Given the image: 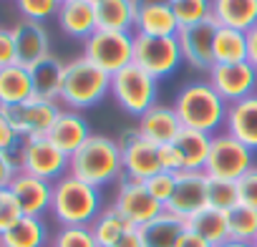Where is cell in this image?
I'll return each mask as SVG.
<instances>
[{
    "mask_svg": "<svg viewBox=\"0 0 257 247\" xmlns=\"http://www.w3.org/2000/svg\"><path fill=\"white\" fill-rule=\"evenodd\" d=\"M207 187H209V177L204 172H179L174 197L169 199V204L164 209L187 222L189 217H194L197 212L209 207Z\"/></svg>",
    "mask_w": 257,
    "mask_h": 247,
    "instance_id": "5bb4252c",
    "label": "cell"
},
{
    "mask_svg": "<svg viewBox=\"0 0 257 247\" xmlns=\"http://www.w3.org/2000/svg\"><path fill=\"white\" fill-rule=\"evenodd\" d=\"M18 172L21 167H18L16 152H0V189H8L13 179L18 177Z\"/></svg>",
    "mask_w": 257,
    "mask_h": 247,
    "instance_id": "60d3db41",
    "label": "cell"
},
{
    "mask_svg": "<svg viewBox=\"0 0 257 247\" xmlns=\"http://www.w3.org/2000/svg\"><path fill=\"white\" fill-rule=\"evenodd\" d=\"M13 41H16V53H18V63L31 68L38 61L51 56V36L46 31L43 23L38 21H26L21 18L13 28Z\"/></svg>",
    "mask_w": 257,
    "mask_h": 247,
    "instance_id": "e0dca14e",
    "label": "cell"
},
{
    "mask_svg": "<svg viewBox=\"0 0 257 247\" xmlns=\"http://www.w3.org/2000/svg\"><path fill=\"white\" fill-rule=\"evenodd\" d=\"M227 227H229V239L232 242H254L257 237V209L247 204H237L234 209L227 212Z\"/></svg>",
    "mask_w": 257,
    "mask_h": 247,
    "instance_id": "d6a6232c",
    "label": "cell"
},
{
    "mask_svg": "<svg viewBox=\"0 0 257 247\" xmlns=\"http://www.w3.org/2000/svg\"><path fill=\"white\" fill-rule=\"evenodd\" d=\"M56 21H58V28L66 36L78 38V41H88L98 31L96 11L91 6V0H66L58 8Z\"/></svg>",
    "mask_w": 257,
    "mask_h": 247,
    "instance_id": "7402d4cb",
    "label": "cell"
},
{
    "mask_svg": "<svg viewBox=\"0 0 257 247\" xmlns=\"http://www.w3.org/2000/svg\"><path fill=\"white\" fill-rule=\"evenodd\" d=\"M207 199H209V207H214V209H222V212L234 209V207L239 204L237 182H229V179H209Z\"/></svg>",
    "mask_w": 257,
    "mask_h": 247,
    "instance_id": "e575fe53",
    "label": "cell"
},
{
    "mask_svg": "<svg viewBox=\"0 0 257 247\" xmlns=\"http://www.w3.org/2000/svg\"><path fill=\"white\" fill-rule=\"evenodd\" d=\"M144 184H147L149 194H152L159 204L167 207L169 199L174 197V189H177V174H174V172H159V174L149 177Z\"/></svg>",
    "mask_w": 257,
    "mask_h": 247,
    "instance_id": "74e56055",
    "label": "cell"
},
{
    "mask_svg": "<svg viewBox=\"0 0 257 247\" xmlns=\"http://www.w3.org/2000/svg\"><path fill=\"white\" fill-rule=\"evenodd\" d=\"M103 209L101 192L73 174L53 182V202L51 214L61 227H91V222Z\"/></svg>",
    "mask_w": 257,
    "mask_h": 247,
    "instance_id": "3957f363",
    "label": "cell"
},
{
    "mask_svg": "<svg viewBox=\"0 0 257 247\" xmlns=\"http://www.w3.org/2000/svg\"><path fill=\"white\" fill-rule=\"evenodd\" d=\"M212 21L219 28L247 33L257 26V0H212Z\"/></svg>",
    "mask_w": 257,
    "mask_h": 247,
    "instance_id": "603a6c76",
    "label": "cell"
},
{
    "mask_svg": "<svg viewBox=\"0 0 257 247\" xmlns=\"http://www.w3.org/2000/svg\"><path fill=\"white\" fill-rule=\"evenodd\" d=\"M184 229H187V222L164 209L157 219L139 227V234H142L144 247H177Z\"/></svg>",
    "mask_w": 257,
    "mask_h": 247,
    "instance_id": "83f0119b",
    "label": "cell"
},
{
    "mask_svg": "<svg viewBox=\"0 0 257 247\" xmlns=\"http://www.w3.org/2000/svg\"><path fill=\"white\" fill-rule=\"evenodd\" d=\"M18 147H21V137L16 134L6 111L0 108V152H18Z\"/></svg>",
    "mask_w": 257,
    "mask_h": 247,
    "instance_id": "b9f144b4",
    "label": "cell"
},
{
    "mask_svg": "<svg viewBox=\"0 0 257 247\" xmlns=\"http://www.w3.org/2000/svg\"><path fill=\"white\" fill-rule=\"evenodd\" d=\"M8 121L13 124V129L21 139H33V137H48L53 121L63 111L58 101H46V98H28L18 106L3 108Z\"/></svg>",
    "mask_w": 257,
    "mask_h": 247,
    "instance_id": "8fae6325",
    "label": "cell"
},
{
    "mask_svg": "<svg viewBox=\"0 0 257 247\" xmlns=\"http://www.w3.org/2000/svg\"><path fill=\"white\" fill-rule=\"evenodd\" d=\"M63 3H66V0H63Z\"/></svg>",
    "mask_w": 257,
    "mask_h": 247,
    "instance_id": "f907efd6",
    "label": "cell"
},
{
    "mask_svg": "<svg viewBox=\"0 0 257 247\" xmlns=\"http://www.w3.org/2000/svg\"><path fill=\"white\" fill-rule=\"evenodd\" d=\"M128 229H132V224L121 217V212H118L113 204H111V207H103V209L98 212V217L91 222V232H93L98 247H111V244L118 242Z\"/></svg>",
    "mask_w": 257,
    "mask_h": 247,
    "instance_id": "1f68e13d",
    "label": "cell"
},
{
    "mask_svg": "<svg viewBox=\"0 0 257 247\" xmlns=\"http://www.w3.org/2000/svg\"><path fill=\"white\" fill-rule=\"evenodd\" d=\"M68 174L101 189L123 179V159L116 139L106 134H91L88 142L68 157Z\"/></svg>",
    "mask_w": 257,
    "mask_h": 247,
    "instance_id": "7a4b0ae2",
    "label": "cell"
},
{
    "mask_svg": "<svg viewBox=\"0 0 257 247\" xmlns=\"http://www.w3.org/2000/svg\"><path fill=\"white\" fill-rule=\"evenodd\" d=\"M159 157H162V169H164V172H174V174L184 172L182 157H179V152H177L174 144H164V147H159Z\"/></svg>",
    "mask_w": 257,
    "mask_h": 247,
    "instance_id": "ee69618b",
    "label": "cell"
},
{
    "mask_svg": "<svg viewBox=\"0 0 257 247\" xmlns=\"http://www.w3.org/2000/svg\"><path fill=\"white\" fill-rule=\"evenodd\" d=\"M48 227L43 217H21L6 234H0V247H46Z\"/></svg>",
    "mask_w": 257,
    "mask_h": 247,
    "instance_id": "f1b7e54d",
    "label": "cell"
},
{
    "mask_svg": "<svg viewBox=\"0 0 257 247\" xmlns=\"http://www.w3.org/2000/svg\"><path fill=\"white\" fill-rule=\"evenodd\" d=\"M48 247H98L91 227H58Z\"/></svg>",
    "mask_w": 257,
    "mask_h": 247,
    "instance_id": "d590c367",
    "label": "cell"
},
{
    "mask_svg": "<svg viewBox=\"0 0 257 247\" xmlns=\"http://www.w3.org/2000/svg\"><path fill=\"white\" fill-rule=\"evenodd\" d=\"M18 63V53H16V41H13V31L0 26V68Z\"/></svg>",
    "mask_w": 257,
    "mask_h": 247,
    "instance_id": "7bdbcfd3",
    "label": "cell"
},
{
    "mask_svg": "<svg viewBox=\"0 0 257 247\" xmlns=\"http://www.w3.org/2000/svg\"><path fill=\"white\" fill-rule=\"evenodd\" d=\"M252 167H254V152L252 149L239 144L227 132L212 134V149H209V159H207V167H204V174L209 179L239 182Z\"/></svg>",
    "mask_w": 257,
    "mask_h": 247,
    "instance_id": "8992f818",
    "label": "cell"
},
{
    "mask_svg": "<svg viewBox=\"0 0 257 247\" xmlns=\"http://www.w3.org/2000/svg\"><path fill=\"white\" fill-rule=\"evenodd\" d=\"M28 71H31V81H33V96L36 98H46V101H58L61 86H63L66 63L51 53L48 58H43L36 66H31Z\"/></svg>",
    "mask_w": 257,
    "mask_h": 247,
    "instance_id": "d4e9b609",
    "label": "cell"
},
{
    "mask_svg": "<svg viewBox=\"0 0 257 247\" xmlns=\"http://www.w3.org/2000/svg\"><path fill=\"white\" fill-rule=\"evenodd\" d=\"M212 53H214V63L247 61V33L234 31V28H217Z\"/></svg>",
    "mask_w": 257,
    "mask_h": 247,
    "instance_id": "4dcf8cb0",
    "label": "cell"
},
{
    "mask_svg": "<svg viewBox=\"0 0 257 247\" xmlns=\"http://www.w3.org/2000/svg\"><path fill=\"white\" fill-rule=\"evenodd\" d=\"M174 111L184 129L204 132V134H219L227 118L229 103L212 88L207 78L184 83L174 96Z\"/></svg>",
    "mask_w": 257,
    "mask_h": 247,
    "instance_id": "6da1fadb",
    "label": "cell"
},
{
    "mask_svg": "<svg viewBox=\"0 0 257 247\" xmlns=\"http://www.w3.org/2000/svg\"><path fill=\"white\" fill-rule=\"evenodd\" d=\"M118 147H121V159H123V177L147 182L149 177L164 172L162 169L159 147L154 142L144 139L137 127L134 129H126L118 137Z\"/></svg>",
    "mask_w": 257,
    "mask_h": 247,
    "instance_id": "30bf717a",
    "label": "cell"
},
{
    "mask_svg": "<svg viewBox=\"0 0 257 247\" xmlns=\"http://www.w3.org/2000/svg\"><path fill=\"white\" fill-rule=\"evenodd\" d=\"M61 3H63V0H16V8H18L21 18L43 23L46 18L58 16Z\"/></svg>",
    "mask_w": 257,
    "mask_h": 247,
    "instance_id": "8d00e7d4",
    "label": "cell"
},
{
    "mask_svg": "<svg viewBox=\"0 0 257 247\" xmlns=\"http://www.w3.org/2000/svg\"><path fill=\"white\" fill-rule=\"evenodd\" d=\"M134 33L152 38H177L179 23L172 8V0H139Z\"/></svg>",
    "mask_w": 257,
    "mask_h": 247,
    "instance_id": "2e32d148",
    "label": "cell"
},
{
    "mask_svg": "<svg viewBox=\"0 0 257 247\" xmlns=\"http://www.w3.org/2000/svg\"><path fill=\"white\" fill-rule=\"evenodd\" d=\"M219 247H254V244H249V242H224V244H219Z\"/></svg>",
    "mask_w": 257,
    "mask_h": 247,
    "instance_id": "c3c4849f",
    "label": "cell"
},
{
    "mask_svg": "<svg viewBox=\"0 0 257 247\" xmlns=\"http://www.w3.org/2000/svg\"><path fill=\"white\" fill-rule=\"evenodd\" d=\"M224 132L234 137L239 144H244L247 149L257 152V93L237 103H229Z\"/></svg>",
    "mask_w": 257,
    "mask_h": 247,
    "instance_id": "44dd1931",
    "label": "cell"
},
{
    "mask_svg": "<svg viewBox=\"0 0 257 247\" xmlns=\"http://www.w3.org/2000/svg\"><path fill=\"white\" fill-rule=\"evenodd\" d=\"M8 189L16 194V199H18L26 217H43L46 212H51L53 182H46V179H38L33 174L18 172V177L13 179V184Z\"/></svg>",
    "mask_w": 257,
    "mask_h": 247,
    "instance_id": "ac0fdd59",
    "label": "cell"
},
{
    "mask_svg": "<svg viewBox=\"0 0 257 247\" xmlns=\"http://www.w3.org/2000/svg\"><path fill=\"white\" fill-rule=\"evenodd\" d=\"M217 28L219 26L214 21H207V23H199V26H189V28H179L177 41H179V48H182V58H184V63L189 68L209 71L214 66L212 46H214Z\"/></svg>",
    "mask_w": 257,
    "mask_h": 247,
    "instance_id": "9a60e30c",
    "label": "cell"
},
{
    "mask_svg": "<svg viewBox=\"0 0 257 247\" xmlns=\"http://www.w3.org/2000/svg\"><path fill=\"white\" fill-rule=\"evenodd\" d=\"M157 93H159V81L134 63L111 76V96L118 103V108L126 111L128 116L137 118L144 116L157 103Z\"/></svg>",
    "mask_w": 257,
    "mask_h": 247,
    "instance_id": "5b68a950",
    "label": "cell"
},
{
    "mask_svg": "<svg viewBox=\"0 0 257 247\" xmlns=\"http://www.w3.org/2000/svg\"><path fill=\"white\" fill-rule=\"evenodd\" d=\"M184 63L177 38H152L134 33V66L147 71L152 78H169Z\"/></svg>",
    "mask_w": 257,
    "mask_h": 247,
    "instance_id": "9c48e42d",
    "label": "cell"
},
{
    "mask_svg": "<svg viewBox=\"0 0 257 247\" xmlns=\"http://www.w3.org/2000/svg\"><path fill=\"white\" fill-rule=\"evenodd\" d=\"M252 244H254V247H257V237H254V242H252Z\"/></svg>",
    "mask_w": 257,
    "mask_h": 247,
    "instance_id": "681fc988",
    "label": "cell"
},
{
    "mask_svg": "<svg viewBox=\"0 0 257 247\" xmlns=\"http://www.w3.org/2000/svg\"><path fill=\"white\" fill-rule=\"evenodd\" d=\"M237 189H239V204L257 209V164L237 182Z\"/></svg>",
    "mask_w": 257,
    "mask_h": 247,
    "instance_id": "ab89813d",
    "label": "cell"
},
{
    "mask_svg": "<svg viewBox=\"0 0 257 247\" xmlns=\"http://www.w3.org/2000/svg\"><path fill=\"white\" fill-rule=\"evenodd\" d=\"M113 207L121 212V217L132 224V227H144L152 219H157L164 212V204H159L144 182L139 179H128L123 177L118 182L116 197H113Z\"/></svg>",
    "mask_w": 257,
    "mask_h": 247,
    "instance_id": "7c38bea8",
    "label": "cell"
},
{
    "mask_svg": "<svg viewBox=\"0 0 257 247\" xmlns=\"http://www.w3.org/2000/svg\"><path fill=\"white\" fill-rule=\"evenodd\" d=\"M247 63L257 71V26L247 31Z\"/></svg>",
    "mask_w": 257,
    "mask_h": 247,
    "instance_id": "bcb514c9",
    "label": "cell"
},
{
    "mask_svg": "<svg viewBox=\"0 0 257 247\" xmlns=\"http://www.w3.org/2000/svg\"><path fill=\"white\" fill-rule=\"evenodd\" d=\"M177 247H212L204 237H199L197 232H192L189 227L182 232V237H179V242H177Z\"/></svg>",
    "mask_w": 257,
    "mask_h": 247,
    "instance_id": "f6af8a7d",
    "label": "cell"
},
{
    "mask_svg": "<svg viewBox=\"0 0 257 247\" xmlns=\"http://www.w3.org/2000/svg\"><path fill=\"white\" fill-rule=\"evenodd\" d=\"M187 227L192 232H197L199 237H204L212 247H219L224 242H229V227H227V212L214 209V207H204L202 212H197L194 217L187 219Z\"/></svg>",
    "mask_w": 257,
    "mask_h": 247,
    "instance_id": "f546056e",
    "label": "cell"
},
{
    "mask_svg": "<svg viewBox=\"0 0 257 247\" xmlns=\"http://www.w3.org/2000/svg\"><path fill=\"white\" fill-rule=\"evenodd\" d=\"M83 58H88L93 66L113 76L134 63V33L98 28L88 41H83Z\"/></svg>",
    "mask_w": 257,
    "mask_h": 247,
    "instance_id": "52a82bcc",
    "label": "cell"
},
{
    "mask_svg": "<svg viewBox=\"0 0 257 247\" xmlns=\"http://www.w3.org/2000/svg\"><path fill=\"white\" fill-rule=\"evenodd\" d=\"M21 217H26V214H23L16 194L11 189H0V234H6Z\"/></svg>",
    "mask_w": 257,
    "mask_h": 247,
    "instance_id": "f35d334b",
    "label": "cell"
},
{
    "mask_svg": "<svg viewBox=\"0 0 257 247\" xmlns=\"http://www.w3.org/2000/svg\"><path fill=\"white\" fill-rule=\"evenodd\" d=\"M18 167L26 174H33L46 182H58L61 177L68 174V157L51 144L48 137H33V139H21V147L16 152Z\"/></svg>",
    "mask_w": 257,
    "mask_h": 247,
    "instance_id": "ba28073f",
    "label": "cell"
},
{
    "mask_svg": "<svg viewBox=\"0 0 257 247\" xmlns=\"http://www.w3.org/2000/svg\"><path fill=\"white\" fill-rule=\"evenodd\" d=\"M106 93H111V76L106 71H101L83 56L66 63L58 101L68 111H86V108L101 103L106 98Z\"/></svg>",
    "mask_w": 257,
    "mask_h": 247,
    "instance_id": "277c9868",
    "label": "cell"
},
{
    "mask_svg": "<svg viewBox=\"0 0 257 247\" xmlns=\"http://www.w3.org/2000/svg\"><path fill=\"white\" fill-rule=\"evenodd\" d=\"M207 81L212 83V88L227 103H237V101L257 93V71L247 61H242V63H214L207 71Z\"/></svg>",
    "mask_w": 257,
    "mask_h": 247,
    "instance_id": "4fadbf2b",
    "label": "cell"
},
{
    "mask_svg": "<svg viewBox=\"0 0 257 247\" xmlns=\"http://www.w3.org/2000/svg\"><path fill=\"white\" fill-rule=\"evenodd\" d=\"M139 0H91L96 11V23L101 31H121L134 33Z\"/></svg>",
    "mask_w": 257,
    "mask_h": 247,
    "instance_id": "cb8c5ba5",
    "label": "cell"
},
{
    "mask_svg": "<svg viewBox=\"0 0 257 247\" xmlns=\"http://www.w3.org/2000/svg\"><path fill=\"white\" fill-rule=\"evenodd\" d=\"M182 157L184 172H204L209 149H212V134L194 132V129H182L179 137L172 142Z\"/></svg>",
    "mask_w": 257,
    "mask_h": 247,
    "instance_id": "484cf974",
    "label": "cell"
},
{
    "mask_svg": "<svg viewBox=\"0 0 257 247\" xmlns=\"http://www.w3.org/2000/svg\"><path fill=\"white\" fill-rule=\"evenodd\" d=\"M28 98H33L31 71L26 66H21V63L0 68V108L18 106Z\"/></svg>",
    "mask_w": 257,
    "mask_h": 247,
    "instance_id": "4316f807",
    "label": "cell"
},
{
    "mask_svg": "<svg viewBox=\"0 0 257 247\" xmlns=\"http://www.w3.org/2000/svg\"><path fill=\"white\" fill-rule=\"evenodd\" d=\"M111 247H144L142 244V234H139V227H132V229H128L118 242H113Z\"/></svg>",
    "mask_w": 257,
    "mask_h": 247,
    "instance_id": "7dc6e473",
    "label": "cell"
},
{
    "mask_svg": "<svg viewBox=\"0 0 257 247\" xmlns=\"http://www.w3.org/2000/svg\"><path fill=\"white\" fill-rule=\"evenodd\" d=\"M91 134H93V132H91V127H88V121L81 116V111H68V108H63V111L58 113V118L53 121V127H51V132H48V139H51V144H56L66 157H71V154H76V152L88 142Z\"/></svg>",
    "mask_w": 257,
    "mask_h": 247,
    "instance_id": "ffe728a7",
    "label": "cell"
},
{
    "mask_svg": "<svg viewBox=\"0 0 257 247\" xmlns=\"http://www.w3.org/2000/svg\"><path fill=\"white\" fill-rule=\"evenodd\" d=\"M179 28L199 26L212 21V0H172Z\"/></svg>",
    "mask_w": 257,
    "mask_h": 247,
    "instance_id": "836d02e7",
    "label": "cell"
},
{
    "mask_svg": "<svg viewBox=\"0 0 257 247\" xmlns=\"http://www.w3.org/2000/svg\"><path fill=\"white\" fill-rule=\"evenodd\" d=\"M137 129L144 139L154 142L157 147H164V144H172L184 127H182L174 106H167V103L157 101L144 116H139Z\"/></svg>",
    "mask_w": 257,
    "mask_h": 247,
    "instance_id": "d6986e66",
    "label": "cell"
}]
</instances>
